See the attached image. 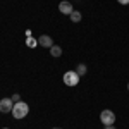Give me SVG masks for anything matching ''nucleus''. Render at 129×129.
I'll return each mask as SVG.
<instances>
[{
    "label": "nucleus",
    "mask_w": 129,
    "mask_h": 129,
    "mask_svg": "<svg viewBox=\"0 0 129 129\" xmlns=\"http://www.w3.org/2000/svg\"><path fill=\"white\" fill-rule=\"evenodd\" d=\"M28 112H29L28 103H24V102H17V103H14V109H12V115H14V119L19 120V119H22V117H26Z\"/></svg>",
    "instance_id": "f257e3e1"
},
{
    "label": "nucleus",
    "mask_w": 129,
    "mask_h": 129,
    "mask_svg": "<svg viewBox=\"0 0 129 129\" xmlns=\"http://www.w3.org/2000/svg\"><path fill=\"white\" fill-rule=\"evenodd\" d=\"M79 78H81V76L76 72V71H67V72L64 74L62 79H64V83H66L67 86H76V84L79 83Z\"/></svg>",
    "instance_id": "f03ea898"
},
{
    "label": "nucleus",
    "mask_w": 129,
    "mask_h": 129,
    "mask_svg": "<svg viewBox=\"0 0 129 129\" xmlns=\"http://www.w3.org/2000/svg\"><path fill=\"white\" fill-rule=\"evenodd\" d=\"M100 120H102V124L103 126H112V124H115V114L112 112V110H102V114H100Z\"/></svg>",
    "instance_id": "7ed1b4c3"
},
{
    "label": "nucleus",
    "mask_w": 129,
    "mask_h": 129,
    "mask_svg": "<svg viewBox=\"0 0 129 129\" xmlns=\"http://www.w3.org/2000/svg\"><path fill=\"white\" fill-rule=\"evenodd\" d=\"M12 109H14L12 98H2L0 100V112L2 114H9V112H12Z\"/></svg>",
    "instance_id": "20e7f679"
},
{
    "label": "nucleus",
    "mask_w": 129,
    "mask_h": 129,
    "mask_svg": "<svg viewBox=\"0 0 129 129\" xmlns=\"http://www.w3.org/2000/svg\"><path fill=\"white\" fill-rule=\"evenodd\" d=\"M59 10L62 12V14H66V16H71L74 9H72V5H71L69 0H64V2H60V4H59Z\"/></svg>",
    "instance_id": "39448f33"
},
{
    "label": "nucleus",
    "mask_w": 129,
    "mask_h": 129,
    "mask_svg": "<svg viewBox=\"0 0 129 129\" xmlns=\"http://www.w3.org/2000/svg\"><path fill=\"white\" fill-rule=\"evenodd\" d=\"M38 45H41L43 48H52L53 47V40L50 38L48 35H41L40 38H38Z\"/></svg>",
    "instance_id": "423d86ee"
},
{
    "label": "nucleus",
    "mask_w": 129,
    "mask_h": 129,
    "mask_svg": "<svg viewBox=\"0 0 129 129\" xmlns=\"http://www.w3.org/2000/svg\"><path fill=\"white\" fill-rule=\"evenodd\" d=\"M50 53H52V57H60V55H62V48L57 47V45H53V47L50 48Z\"/></svg>",
    "instance_id": "0eeeda50"
},
{
    "label": "nucleus",
    "mask_w": 129,
    "mask_h": 129,
    "mask_svg": "<svg viewBox=\"0 0 129 129\" xmlns=\"http://www.w3.org/2000/svg\"><path fill=\"white\" fill-rule=\"evenodd\" d=\"M81 17H83V16H81V12H78V10H72V14H71V21H72V22H79Z\"/></svg>",
    "instance_id": "6e6552de"
},
{
    "label": "nucleus",
    "mask_w": 129,
    "mask_h": 129,
    "mask_svg": "<svg viewBox=\"0 0 129 129\" xmlns=\"http://www.w3.org/2000/svg\"><path fill=\"white\" fill-rule=\"evenodd\" d=\"M86 66H84V64H79V66H78V67H76V72H78V74H79V76H84V74H86Z\"/></svg>",
    "instance_id": "1a4fd4ad"
},
{
    "label": "nucleus",
    "mask_w": 129,
    "mask_h": 129,
    "mask_svg": "<svg viewBox=\"0 0 129 129\" xmlns=\"http://www.w3.org/2000/svg\"><path fill=\"white\" fill-rule=\"evenodd\" d=\"M26 45H28L29 48H35V47L38 45V40H35V38H28V40H26Z\"/></svg>",
    "instance_id": "9d476101"
},
{
    "label": "nucleus",
    "mask_w": 129,
    "mask_h": 129,
    "mask_svg": "<svg viewBox=\"0 0 129 129\" xmlns=\"http://www.w3.org/2000/svg\"><path fill=\"white\" fill-rule=\"evenodd\" d=\"M10 98H12V102H14V103H17V102H21V96H19V93H14V95H12Z\"/></svg>",
    "instance_id": "9b49d317"
},
{
    "label": "nucleus",
    "mask_w": 129,
    "mask_h": 129,
    "mask_svg": "<svg viewBox=\"0 0 129 129\" xmlns=\"http://www.w3.org/2000/svg\"><path fill=\"white\" fill-rule=\"evenodd\" d=\"M119 4H122V5H126V4H129V0H117Z\"/></svg>",
    "instance_id": "f8f14e48"
},
{
    "label": "nucleus",
    "mask_w": 129,
    "mask_h": 129,
    "mask_svg": "<svg viewBox=\"0 0 129 129\" xmlns=\"http://www.w3.org/2000/svg\"><path fill=\"white\" fill-rule=\"evenodd\" d=\"M105 129H115V126L112 124V126H105Z\"/></svg>",
    "instance_id": "ddd939ff"
},
{
    "label": "nucleus",
    "mask_w": 129,
    "mask_h": 129,
    "mask_svg": "<svg viewBox=\"0 0 129 129\" xmlns=\"http://www.w3.org/2000/svg\"><path fill=\"white\" fill-rule=\"evenodd\" d=\"M52 129H62V127H52Z\"/></svg>",
    "instance_id": "4468645a"
},
{
    "label": "nucleus",
    "mask_w": 129,
    "mask_h": 129,
    "mask_svg": "<svg viewBox=\"0 0 129 129\" xmlns=\"http://www.w3.org/2000/svg\"><path fill=\"white\" fill-rule=\"evenodd\" d=\"M2 129H9V127H2Z\"/></svg>",
    "instance_id": "2eb2a0df"
},
{
    "label": "nucleus",
    "mask_w": 129,
    "mask_h": 129,
    "mask_svg": "<svg viewBox=\"0 0 129 129\" xmlns=\"http://www.w3.org/2000/svg\"><path fill=\"white\" fill-rule=\"evenodd\" d=\"M127 89H129V83H127Z\"/></svg>",
    "instance_id": "dca6fc26"
}]
</instances>
